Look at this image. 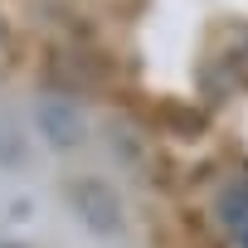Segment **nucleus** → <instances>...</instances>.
<instances>
[{"label": "nucleus", "instance_id": "f257e3e1", "mask_svg": "<svg viewBox=\"0 0 248 248\" xmlns=\"http://www.w3.org/2000/svg\"><path fill=\"white\" fill-rule=\"evenodd\" d=\"M63 200H68V214H73L93 238H122V233H127V204H122V195H117L102 175H78V180H68Z\"/></svg>", "mask_w": 248, "mask_h": 248}, {"label": "nucleus", "instance_id": "f03ea898", "mask_svg": "<svg viewBox=\"0 0 248 248\" xmlns=\"http://www.w3.org/2000/svg\"><path fill=\"white\" fill-rule=\"evenodd\" d=\"M34 127H39V141H44L49 151H73V146L88 141V117H83V107L68 102V97H59V93H44V97L34 102Z\"/></svg>", "mask_w": 248, "mask_h": 248}, {"label": "nucleus", "instance_id": "7ed1b4c3", "mask_svg": "<svg viewBox=\"0 0 248 248\" xmlns=\"http://www.w3.org/2000/svg\"><path fill=\"white\" fill-rule=\"evenodd\" d=\"M30 166V137L20 132V122L0 112V170H25Z\"/></svg>", "mask_w": 248, "mask_h": 248}, {"label": "nucleus", "instance_id": "20e7f679", "mask_svg": "<svg viewBox=\"0 0 248 248\" xmlns=\"http://www.w3.org/2000/svg\"><path fill=\"white\" fill-rule=\"evenodd\" d=\"M0 248H25V243H0Z\"/></svg>", "mask_w": 248, "mask_h": 248}]
</instances>
